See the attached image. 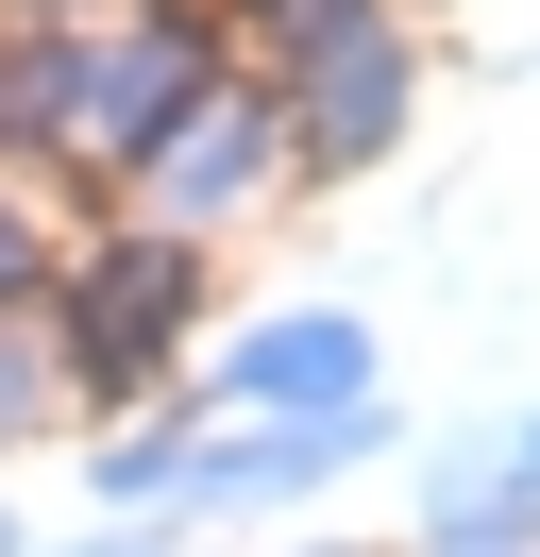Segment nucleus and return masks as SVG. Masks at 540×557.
Masks as SVG:
<instances>
[{
  "mask_svg": "<svg viewBox=\"0 0 540 557\" xmlns=\"http://www.w3.org/2000/svg\"><path fill=\"white\" fill-rule=\"evenodd\" d=\"M236 406H304V422H371V321L304 305V321H254V338L220 355Z\"/></svg>",
  "mask_w": 540,
  "mask_h": 557,
  "instance_id": "1",
  "label": "nucleus"
},
{
  "mask_svg": "<svg viewBox=\"0 0 540 557\" xmlns=\"http://www.w3.org/2000/svg\"><path fill=\"white\" fill-rule=\"evenodd\" d=\"M169 186H186V203H236V186H254V136H236V119H220V136H186V152H169Z\"/></svg>",
  "mask_w": 540,
  "mask_h": 557,
  "instance_id": "3",
  "label": "nucleus"
},
{
  "mask_svg": "<svg viewBox=\"0 0 540 557\" xmlns=\"http://www.w3.org/2000/svg\"><path fill=\"white\" fill-rule=\"evenodd\" d=\"M524 490H540V422H524Z\"/></svg>",
  "mask_w": 540,
  "mask_h": 557,
  "instance_id": "5",
  "label": "nucleus"
},
{
  "mask_svg": "<svg viewBox=\"0 0 540 557\" xmlns=\"http://www.w3.org/2000/svg\"><path fill=\"white\" fill-rule=\"evenodd\" d=\"M439 557H524V507H490V523H472V490H456V523H439Z\"/></svg>",
  "mask_w": 540,
  "mask_h": 557,
  "instance_id": "4",
  "label": "nucleus"
},
{
  "mask_svg": "<svg viewBox=\"0 0 540 557\" xmlns=\"http://www.w3.org/2000/svg\"><path fill=\"white\" fill-rule=\"evenodd\" d=\"M405 136V51L389 35H338L321 51V102H304V152H389Z\"/></svg>",
  "mask_w": 540,
  "mask_h": 557,
  "instance_id": "2",
  "label": "nucleus"
}]
</instances>
